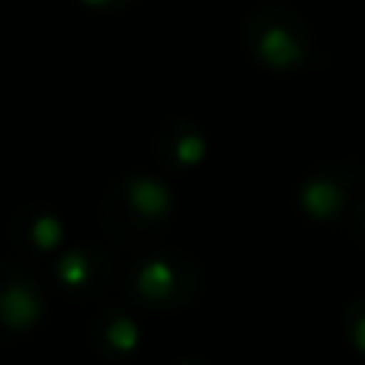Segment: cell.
Segmentation results:
<instances>
[{
	"instance_id": "1",
	"label": "cell",
	"mask_w": 365,
	"mask_h": 365,
	"mask_svg": "<svg viewBox=\"0 0 365 365\" xmlns=\"http://www.w3.org/2000/svg\"><path fill=\"white\" fill-rule=\"evenodd\" d=\"M244 45L253 64L269 74H302L317 58L311 23L282 0H263L244 19Z\"/></svg>"
},
{
	"instance_id": "11",
	"label": "cell",
	"mask_w": 365,
	"mask_h": 365,
	"mask_svg": "<svg viewBox=\"0 0 365 365\" xmlns=\"http://www.w3.org/2000/svg\"><path fill=\"white\" fill-rule=\"evenodd\" d=\"M349 231H353V237H356V244L365 250V192L356 199V205H353V212H349Z\"/></svg>"
},
{
	"instance_id": "6",
	"label": "cell",
	"mask_w": 365,
	"mask_h": 365,
	"mask_svg": "<svg viewBox=\"0 0 365 365\" xmlns=\"http://www.w3.org/2000/svg\"><path fill=\"white\" fill-rule=\"evenodd\" d=\"M154 154L167 173H192L208 158V135L189 115H173L154 135Z\"/></svg>"
},
{
	"instance_id": "12",
	"label": "cell",
	"mask_w": 365,
	"mask_h": 365,
	"mask_svg": "<svg viewBox=\"0 0 365 365\" xmlns=\"http://www.w3.org/2000/svg\"><path fill=\"white\" fill-rule=\"evenodd\" d=\"M90 6H113V4H122V0H83Z\"/></svg>"
},
{
	"instance_id": "10",
	"label": "cell",
	"mask_w": 365,
	"mask_h": 365,
	"mask_svg": "<svg viewBox=\"0 0 365 365\" xmlns=\"http://www.w3.org/2000/svg\"><path fill=\"white\" fill-rule=\"evenodd\" d=\"M343 334H346L349 346L365 359V292L356 295L343 311Z\"/></svg>"
},
{
	"instance_id": "8",
	"label": "cell",
	"mask_w": 365,
	"mask_h": 365,
	"mask_svg": "<svg viewBox=\"0 0 365 365\" xmlns=\"http://www.w3.org/2000/svg\"><path fill=\"white\" fill-rule=\"evenodd\" d=\"M10 240L26 253L51 257L64 247V221L48 205H26L13 215Z\"/></svg>"
},
{
	"instance_id": "2",
	"label": "cell",
	"mask_w": 365,
	"mask_h": 365,
	"mask_svg": "<svg viewBox=\"0 0 365 365\" xmlns=\"http://www.w3.org/2000/svg\"><path fill=\"white\" fill-rule=\"evenodd\" d=\"M177 215V192L158 173L132 170L109 186L103 199V221L115 244H135L170 227Z\"/></svg>"
},
{
	"instance_id": "7",
	"label": "cell",
	"mask_w": 365,
	"mask_h": 365,
	"mask_svg": "<svg viewBox=\"0 0 365 365\" xmlns=\"http://www.w3.org/2000/svg\"><path fill=\"white\" fill-rule=\"evenodd\" d=\"M113 257L100 247L90 244H77V247H64L55 257V282L64 292L74 295H96L109 285L113 279Z\"/></svg>"
},
{
	"instance_id": "13",
	"label": "cell",
	"mask_w": 365,
	"mask_h": 365,
	"mask_svg": "<svg viewBox=\"0 0 365 365\" xmlns=\"http://www.w3.org/2000/svg\"><path fill=\"white\" fill-rule=\"evenodd\" d=\"M177 365H208V362H202V359H182V362H177Z\"/></svg>"
},
{
	"instance_id": "5",
	"label": "cell",
	"mask_w": 365,
	"mask_h": 365,
	"mask_svg": "<svg viewBox=\"0 0 365 365\" xmlns=\"http://www.w3.org/2000/svg\"><path fill=\"white\" fill-rule=\"evenodd\" d=\"M48 317V295L29 269L0 259V340L36 330Z\"/></svg>"
},
{
	"instance_id": "9",
	"label": "cell",
	"mask_w": 365,
	"mask_h": 365,
	"mask_svg": "<svg viewBox=\"0 0 365 365\" xmlns=\"http://www.w3.org/2000/svg\"><path fill=\"white\" fill-rule=\"evenodd\" d=\"M93 343L106 359H128L141 346V327L125 308L106 304L93 321Z\"/></svg>"
},
{
	"instance_id": "3",
	"label": "cell",
	"mask_w": 365,
	"mask_h": 365,
	"mask_svg": "<svg viewBox=\"0 0 365 365\" xmlns=\"http://www.w3.org/2000/svg\"><path fill=\"white\" fill-rule=\"evenodd\" d=\"M122 289L141 308L177 311L199 298L202 269L182 250H141L125 266Z\"/></svg>"
},
{
	"instance_id": "4",
	"label": "cell",
	"mask_w": 365,
	"mask_h": 365,
	"mask_svg": "<svg viewBox=\"0 0 365 365\" xmlns=\"http://www.w3.org/2000/svg\"><path fill=\"white\" fill-rule=\"evenodd\" d=\"M362 186V167L356 160H334L304 173L295 189V205L314 225H340L353 212Z\"/></svg>"
}]
</instances>
